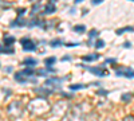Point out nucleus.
I'll use <instances>...</instances> for the list:
<instances>
[{
	"instance_id": "nucleus-24",
	"label": "nucleus",
	"mask_w": 134,
	"mask_h": 121,
	"mask_svg": "<svg viewBox=\"0 0 134 121\" xmlns=\"http://www.w3.org/2000/svg\"><path fill=\"white\" fill-rule=\"evenodd\" d=\"M31 3H38V0H31Z\"/></svg>"
},
{
	"instance_id": "nucleus-26",
	"label": "nucleus",
	"mask_w": 134,
	"mask_h": 121,
	"mask_svg": "<svg viewBox=\"0 0 134 121\" xmlns=\"http://www.w3.org/2000/svg\"><path fill=\"white\" fill-rule=\"evenodd\" d=\"M52 2H54V0H52Z\"/></svg>"
},
{
	"instance_id": "nucleus-25",
	"label": "nucleus",
	"mask_w": 134,
	"mask_h": 121,
	"mask_svg": "<svg viewBox=\"0 0 134 121\" xmlns=\"http://www.w3.org/2000/svg\"><path fill=\"white\" fill-rule=\"evenodd\" d=\"M131 2H134V0H131Z\"/></svg>"
},
{
	"instance_id": "nucleus-10",
	"label": "nucleus",
	"mask_w": 134,
	"mask_h": 121,
	"mask_svg": "<svg viewBox=\"0 0 134 121\" xmlns=\"http://www.w3.org/2000/svg\"><path fill=\"white\" fill-rule=\"evenodd\" d=\"M36 59H32V58H27L23 61V65H28V66H32V65H36Z\"/></svg>"
},
{
	"instance_id": "nucleus-1",
	"label": "nucleus",
	"mask_w": 134,
	"mask_h": 121,
	"mask_svg": "<svg viewBox=\"0 0 134 121\" xmlns=\"http://www.w3.org/2000/svg\"><path fill=\"white\" fill-rule=\"evenodd\" d=\"M117 77H126V78H134V69L126 67V66H119L115 69Z\"/></svg>"
},
{
	"instance_id": "nucleus-15",
	"label": "nucleus",
	"mask_w": 134,
	"mask_h": 121,
	"mask_svg": "<svg viewBox=\"0 0 134 121\" xmlns=\"http://www.w3.org/2000/svg\"><path fill=\"white\" fill-rule=\"evenodd\" d=\"M98 34H99V32L94 28V30H91L90 32H88V36H90V38H94V36H98Z\"/></svg>"
},
{
	"instance_id": "nucleus-4",
	"label": "nucleus",
	"mask_w": 134,
	"mask_h": 121,
	"mask_svg": "<svg viewBox=\"0 0 134 121\" xmlns=\"http://www.w3.org/2000/svg\"><path fill=\"white\" fill-rule=\"evenodd\" d=\"M82 59H83L85 62H93V61L99 59V54H88V55L82 57Z\"/></svg>"
},
{
	"instance_id": "nucleus-19",
	"label": "nucleus",
	"mask_w": 134,
	"mask_h": 121,
	"mask_svg": "<svg viewBox=\"0 0 134 121\" xmlns=\"http://www.w3.org/2000/svg\"><path fill=\"white\" fill-rule=\"evenodd\" d=\"M124 47H125V49H130V47H131V43H130V42H125V43H124Z\"/></svg>"
},
{
	"instance_id": "nucleus-23",
	"label": "nucleus",
	"mask_w": 134,
	"mask_h": 121,
	"mask_svg": "<svg viewBox=\"0 0 134 121\" xmlns=\"http://www.w3.org/2000/svg\"><path fill=\"white\" fill-rule=\"evenodd\" d=\"M3 51H4V47H3V46H0V52H3Z\"/></svg>"
},
{
	"instance_id": "nucleus-17",
	"label": "nucleus",
	"mask_w": 134,
	"mask_h": 121,
	"mask_svg": "<svg viewBox=\"0 0 134 121\" xmlns=\"http://www.w3.org/2000/svg\"><path fill=\"white\" fill-rule=\"evenodd\" d=\"M24 12H26V8H19V9H18V15H19V16L24 15Z\"/></svg>"
},
{
	"instance_id": "nucleus-22",
	"label": "nucleus",
	"mask_w": 134,
	"mask_h": 121,
	"mask_svg": "<svg viewBox=\"0 0 134 121\" xmlns=\"http://www.w3.org/2000/svg\"><path fill=\"white\" fill-rule=\"evenodd\" d=\"M82 2H83V0H75V3H76V4H79V3H82Z\"/></svg>"
},
{
	"instance_id": "nucleus-18",
	"label": "nucleus",
	"mask_w": 134,
	"mask_h": 121,
	"mask_svg": "<svg viewBox=\"0 0 134 121\" xmlns=\"http://www.w3.org/2000/svg\"><path fill=\"white\" fill-rule=\"evenodd\" d=\"M102 2H103V0H91V4L93 6H97V4H100Z\"/></svg>"
},
{
	"instance_id": "nucleus-12",
	"label": "nucleus",
	"mask_w": 134,
	"mask_h": 121,
	"mask_svg": "<svg viewBox=\"0 0 134 121\" xmlns=\"http://www.w3.org/2000/svg\"><path fill=\"white\" fill-rule=\"evenodd\" d=\"M74 31H76V32H85V31H86V26H82V24L75 26V27H74Z\"/></svg>"
},
{
	"instance_id": "nucleus-16",
	"label": "nucleus",
	"mask_w": 134,
	"mask_h": 121,
	"mask_svg": "<svg viewBox=\"0 0 134 121\" xmlns=\"http://www.w3.org/2000/svg\"><path fill=\"white\" fill-rule=\"evenodd\" d=\"M130 94H124V96H122V101H125V102H127L129 100H130Z\"/></svg>"
},
{
	"instance_id": "nucleus-14",
	"label": "nucleus",
	"mask_w": 134,
	"mask_h": 121,
	"mask_svg": "<svg viewBox=\"0 0 134 121\" xmlns=\"http://www.w3.org/2000/svg\"><path fill=\"white\" fill-rule=\"evenodd\" d=\"M62 43H63V42H62L60 39H55V40L51 42V46H52V47H58V46L62 45Z\"/></svg>"
},
{
	"instance_id": "nucleus-13",
	"label": "nucleus",
	"mask_w": 134,
	"mask_h": 121,
	"mask_svg": "<svg viewBox=\"0 0 134 121\" xmlns=\"http://www.w3.org/2000/svg\"><path fill=\"white\" fill-rule=\"evenodd\" d=\"M94 46H95V49H103V47H105V42L99 39V40L95 42V45H94Z\"/></svg>"
},
{
	"instance_id": "nucleus-9",
	"label": "nucleus",
	"mask_w": 134,
	"mask_h": 121,
	"mask_svg": "<svg viewBox=\"0 0 134 121\" xmlns=\"http://www.w3.org/2000/svg\"><path fill=\"white\" fill-rule=\"evenodd\" d=\"M55 62H57L55 57H50V58H46V59H44V63H46V66H51V65H54Z\"/></svg>"
},
{
	"instance_id": "nucleus-11",
	"label": "nucleus",
	"mask_w": 134,
	"mask_h": 121,
	"mask_svg": "<svg viewBox=\"0 0 134 121\" xmlns=\"http://www.w3.org/2000/svg\"><path fill=\"white\" fill-rule=\"evenodd\" d=\"M83 87H85V85L76 83V85H71V86H70V89H71V90H81V89H83Z\"/></svg>"
},
{
	"instance_id": "nucleus-20",
	"label": "nucleus",
	"mask_w": 134,
	"mask_h": 121,
	"mask_svg": "<svg viewBox=\"0 0 134 121\" xmlns=\"http://www.w3.org/2000/svg\"><path fill=\"white\" fill-rule=\"evenodd\" d=\"M78 45H79V43H67V47H74V46H78Z\"/></svg>"
},
{
	"instance_id": "nucleus-21",
	"label": "nucleus",
	"mask_w": 134,
	"mask_h": 121,
	"mask_svg": "<svg viewBox=\"0 0 134 121\" xmlns=\"http://www.w3.org/2000/svg\"><path fill=\"white\" fill-rule=\"evenodd\" d=\"M114 62H115L114 58H109V59H106V63H114Z\"/></svg>"
},
{
	"instance_id": "nucleus-3",
	"label": "nucleus",
	"mask_w": 134,
	"mask_h": 121,
	"mask_svg": "<svg viewBox=\"0 0 134 121\" xmlns=\"http://www.w3.org/2000/svg\"><path fill=\"white\" fill-rule=\"evenodd\" d=\"M87 70L93 74H95L97 77H106V75L110 74L109 70H106L103 66H99V67H87Z\"/></svg>"
},
{
	"instance_id": "nucleus-7",
	"label": "nucleus",
	"mask_w": 134,
	"mask_h": 121,
	"mask_svg": "<svg viewBox=\"0 0 134 121\" xmlns=\"http://www.w3.org/2000/svg\"><path fill=\"white\" fill-rule=\"evenodd\" d=\"M130 32V31H134V28L131 27V26H127V27H124V28H119V30H117V35H122L124 32Z\"/></svg>"
},
{
	"instance_id": "nucleus-8",
	"label": "nucleus",
	"mask_w": 134,
	"mask_h": 121,
	"mask_svg": "<svg viewBox=\"0 0 134 121\" xmlns=\"http://www.w3.org/2000/svg\"><path fill=\"white\" fill-rule=\"evenodd\" d=\"M12 27H23V26H26V20H23V19H18L16 22H14L12 24H11Z\"/></svg>"
},
{
	"instance_id": "nucleus-6",
	"label": "nucleus",
	"mask_w": 134,
	"mask_h": 121,
	"mask_svg": "<svg viewBox=\"0 0 134 121\" xmlns=\"http://www.w3.org/2000/svg\"><path fill=\"white\" fill-rule=\"evenodd\" d=\"M14 42H15V38H14V36L4 35V46H11Z\"/></svg>"
},
{
	"instance_id": "nucleus-2",
	"label": "nucleus",
	"mask_w": 134,
	"mask_h": 121,
	"mask_svg": "<svg viewBox=\"0 0 134 121\" xmlns=\"http://www.w3.org/2000/svg\"><path fill=\"white\" fill-rule=\"evenodd\" d=\"M20 43L23 45V50L24 51H35L36 50L35 43H34L30 38H23V39L20 40Z\"/></svg>"
},
{
	"instance_id": "nucleus-5",
	"label": "nucleus",
	"mask_w": 134,
	"mask_h": 121,
	"mask_svg": "<svg viewBox=\"0 0 134 121\" xmlns=\"http://www.w3.org/2000/svg\"><path fill=\"white\" fill-rule=\"evenodd\" d=\"M55 11H57V7L54 6V3H48L46 7H44V14H54Z\"/></svg>"
}]
</instances>
